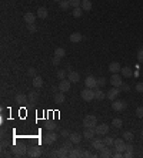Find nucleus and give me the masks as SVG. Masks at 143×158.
Segmentation results:
<instances>
[{"label":"nucleus","mask_w":143,"mask_h":158,"mask_svg":"<svg viewBox=\"0 0 143 158\" xmlns=\"http://www.w3.org/2000/svg\"><path fill=\"white\" fill-rule=\"evenodd\" d=\"M83 126H85V128H95V127L97 126V118H96V116H86L85 118H83Z\"/></svg>","instance_id":"f257e3e1"},{"label":"nucleus","mask_w":143,"mask_h":158,"mask_svg":"<svg viewBox=\"0 0 143 158\" xmlns=\"http://www.w3.org/2000/svg\"><path fill=\"white\" fill-rule=\"evenodd\" d=\"M126 107H127V103L123 101V100H117V98H116L115 101H112V108H113L115 111H117V113H119V111H123Z\"/></svg>","instance_id":"f03ea898"},{"label":"nucleus","mask_w":143,"mask_h":158,"mask_svg":"<svg viewBox=\"0 0 143 158\" xmlns=\"http://www.w3.org/2000/svg\"><path fill=\"white\" fill-rule=\"evenodd\" d=\"M56 140H57V134L53 133V131H49L47 134H44L43 135V144L46 145H50V144H53Z\"/></svg>","instance_id":"7ed1b4c3"},{"label":"nucleus","mask_w":143,"mask_h":158,"mask_svg":"<svg viewBox=\"0 0 143 158\" xmlns=\"http://www.w3.org/2000/svg\"><path fill=\"white\" fill-rule=\"evenodd\" d=\"M82 98L85 100V101H92L93 98H95V90L93 88H89V87H86L83 91H82Z\"/></svg>","instance_id":"20e7f679"},{"label":"nucleus","mask_w":143,"mask_h":158,"mask_svg":"<svg viewBox=\"0 0 143 158\" xmlns=\"http://www.w3.org/2000/svg\"><path fill=\"white\" fill-rule=\"evenodd\" d=\"M11 152L16 157H23L27 154V148H26V145H16V147L11 148Z\"/></svg>","instance_id":"39448f33"},{"label":"nucleus","mask_w":143,"mask_h":158,"mask_svg":"<svg viewBox=\"0 0 143 158\" xmlns=\"http://www.w3.org/2000/svg\"><path fill=\"white\" fill-rule=\"evenodd\" d=\"M122 93L120 87H113V88H110L109 91H107V94H106V97L109 98L110 101H115L116 98H117V95Z\"/></svg>","instance_id":"423d86ee"},{"label":"nucleus","mask_w":143,"mask_h":158,"mask_svg":"<svg viewBox=\"0 0 143 158\" xmlns=\"http://www.w3.org/2000/svg\"><path fill=\"white\" fill-rule=\"evenodd\" d=\"M70 87H72V81L69 80V78H65V80H60V84H59V90L62 91V93H67V91H70Z\"/></svg>","instance_id":"0eeeda50"},{"label":"nucleus","mask_w":143,"mask_h":158,"mask_svg":"<svg viewBox=\"0 0 143 158\" xmlns=\"http://www.w3.org/2000/svg\"><path fill=\"white\" fill-rule=\"evenodd\" d=\"M113 147L116 151H119V152H125V150H126V144H125V140L123 138H116L115 140V144H113Z\"/></svg>","instance_id":"6e6552de"},{"label":"nucleus","mask_w":143,"mask_h":158,"mask_svg":"<svg viewBox=\"0 0 143 158\" xmlns=\"http://www.w3.org/2000/svg\"><path fill=\"white\" fill-rule=\"evenodd\" d=\"M95 131L97 135H106L109 133V126L107 124H100V126H96L95 127Z\"/></svg>","instance_id":"1a4fd4ad"},{"label":"nucleus","mask_w":143,"mask_h":158,"mask_svg":"<svg viewBox=\"0 0 143 158\" xmlns=\"http://www.w3.org/2000/svg\"><path fill=\"white\" fill-rule=\"evenodd\" d=\"M85 85L89 88H96L97 87V78H95L93 75H88L85 80Z\"/></svg>","instance_id":"9d476101"},{"label":"nucleus","mask_w":143,"mask_h":158,"mask_svg":"<svg viewBox=\"0 0 143 158\" xmlns=\"http://www.w3.org/2000/svg\"><path fill=\"white\" fill-rule=\"evenodd\" d=\"M110 83H112V85L113 87H120L122 84H123V80H122V75H119V74H112V78H110Z\"/></svg>","instance_id":"9b49d317"},{"label":"nucleus","mask_w":143,"mask_h":158,"mask_svg":"<svg viewBox=\"0 0 143 158\" xmlns=\"http://www.w3.org/2000/svg\"><path fill=\"white\" fill-rule=\"evenodd\" d=\"M92 145H93V148H96V150H99V151L106 147V145H105V141H103V140H100V138H93Z\"/></svg>","instance_id":"f8f14e48"},{"label":"nucleus","mask_w":143,"mask_h":158,"mask_svg":"<svg viewBox=\"0 0 143 158\" xmlns=\"http://www.w3.org/2000/svg\"><path fill=\"white\" fill-rule=\"evenodd\" d=\"M40 154H42V151H40L39 147L27 148V155H29V157H40Z\"/></svg>","instance_id":"ddd939ff"},{"label":"nucleus","mask_w":143,"mask_h":158,"mask_svg":"<svg viewBox=\"0 0 143 158\" xmlns=\"http://www.w3.org/2000/svg\"><path fill=\"white\" fill-rule=\"evenodd\" d=\"M122 70V66L117 61H113V63H110L109 64V71L112 74H116V73H119Z\"/></svg>","instance_id":"4468645a"},{"label":"nucleus","mask_w":143,"mask_h":158,"mask_svg":"<svg viewBox=\"0 0 143 158\" xmlns=\"http://www.w3.org/2000/svg\"><path fill=\"white\" fill-rule=\"evenodd\" d=\"M23 19H24V21H26L27 24H32V23H34V20H36V14H33L32 11H27V13H24Z\"/></svg>","instance_id":"2eb2a0df"},{"label":"nucleus","mask_w":143,"mask_h":158,"mask_svg":"<svg viewBox=\"0 0 143 158\" xmlns=\"http://www.w3.org/2000/svg\"><path fill=\"white\" fill-rule=\"evenodd\" d=\"M14 101L17 103V104H26V103H29V97L24 94H17L14 97Z\"/></svg>","instance_id":"dca6fc26"},{"label":"nucleus","mask_w":143,"mask_h":158,"mask_svg":"<svg viewBox=\"0 0 143 158\" xmlns=\"http://www.w3.org/2000/svg\"><path fill=\"white\" fill-rule=\"evenodd\" d=\"M120 73H122V75H123V77H126V78H130V77L133 75L132 68H130L129 66H125V67H122Z\"/></svg>","instance_id":"f3484780"},{"label":"nucleus","mask_w":143,"mask_h":158,"mask_svg":"<svg viewBox=\"0 0 143 158\" xmlns=\"http://www.w3.org/2000/svg\"><path fill=\"white\" fill-rule=\"evenodd\" d=\"M69 148H66L65 145H62V147L57 150V157H60V158H66V157H69Z\"/></svg>","instance_id":"a211bd4d"},{"label":"nucleus","mask_w":143,"mask_h":158,"mask_svg":"<svg viewBox=\"0 0 143 158\" xmlns=\"http://www.w3.org/2000/svg\"><path fill=\"white\" fill-rule=\"evenodd\" d=\"M95 134H96L95 128H86V130L83 131V138H86V140H92V138L95 137Z\"/></svg>","instance_id":"6ab92c4d"},{"label":"nucleus","mask_w":143,"mask_h":158,"mask_svg":"<svg viewBox=\"0 0 143 158\" xmlns=\"http://www.w3.org/2000/svg\"><path fill=\"white\" fill-rule=\"evenodd\" d=\"M70 141L73 142V144H80V141H82V138H83V135H80L79 133H72L70 134Z\"/></svg>","instance_id":"aec40b11"},{"label":"nucleus","mask_w":143,"mask_h":158,"mask_svg":"<svg viewBox=\"0 0 143 158\" xmlns=\"http://www.w3.org/2000/svg\"><path fill=\"white\" fill-rule=\"evenodd\" d=\"M69 157L72 158H79V157H83V152L79 150V148H72L69 151Z\"/></svg>","instance_id":"412c9836"},{"label":"nucleus","mask_w":143,"mask_h":158,"mask_svg":"<svg viewBox=\"0 0 143 158\" xmlns=\"http://www.w3.org/2000/svg\"><path fill=\"white\" fill-rule=\"evenodd\" d=\"M93 90H95V98H96V100H100V101H102L103 98H106V94L100 90L99 85H97L96 88H93Z\"/></svg>","instance_id":"4be33fe9"},{"label":"nucleus","mask_w":143,"mask_h":158,"mask_svg":"<svg viewBox=\"0 0 143 158\" xmlns=\"http://www.w3.org/2000/svg\"><path fill=\"white\" fill-rule=\"evenodd\" d=\"M67 78H69L72 83H77V81L80 80V75H79V73H76V71H69Z\"/></svg>","instance_id":"5701e85b"},{"label":"nucleus","mask_w":143,"mask_h":158,"mask_svg":"<svg viewBox=\"0 0 143 158\" xmlns=\"http://www.w3.org/2000/svg\"><path fill=\"white\" fill-rule=\"evenodd\" d=\"M32 84H33L34 88H40L43 85V78L39 77V75H36V77H33V80H32Z\"/></svg>","instance_id":"b1692460"},{"label":"nucleus","mask_w":143,"mask_h":158,"mask_svg":"<svg viewBox=\"0 0 143 158\" xmlns=\"http://www.w3.org/2000/svg\"><path fill=\"white\" fill-rule=\"evenodd\" d=\"M82 39H83V37H82V34H80L79 32L70 34V42L72 43H80L82 42Z\"/></svg>","instance_id":"393cba45"},{"label":"nucleus","mask_w":143,"mask_h":158,"mask_svg":"<svg viewBox=\"0 0 143 158\" xmlns=\"http://www.w3.org/2000/svg\"><path fill=\"white\" fill-rule=\"evenodd\" d=\"M102 158H109V157H113V154H112V151H110V148L105 147L103 150H100V154H99Z\"/></svg>","instance_id":"a878e982"},{"label":"nucleus","mask_w":143,"mask_h":158,"mask_svg":"<svg viewBox=\"0 0 143 158\" xmlns=\"http://www.w3.org/2000/svg\"><path fill=\"white\" fill-rule=\"evenodd\" d=\"M27 97H29V103H30V104H36V103H37V100H39V95H37L36 91H30Z\"/></svg>","instance_id":"bb28decb"},{"label":"nucleus","mask_w":143,"mask_h":158,"mask_svg":"<svg viewBox=\"0 0 143 158\" xmlns=\"http://www.w3.org/2000/svg\"><path fill=\"white\" fill-rule=\"evenodd\" d=\"M83 11H90L92 10V1L90 0H82V6H80Z\"/></svg>","instance_id":"cd10ccee"},{"label":"nucleus","mask_w":143,"mask_h":158,"mask_svg":"<svg viewBox=\"0 0 143 158\" xmlns=\"http://www.w3.org/2000/svg\"><path fill=\"white\" fill-rule=\"evenodd\" d=\"M65 93H57V94H55V103H57V104H63L65 103Z\"/></svg>","instance_id":"c85d7f7f"},{"label":"nucleus","mask_w":143,"mask_h":158,"mask_svg":"<svg viewBox=\"0 0 143 158\" xmlns=\"http://www.w3.org/2000/svg\"><path fill=\"white\" fill-rule=\"evenodd\" d=\"M55 56L59 57V59H63L66 56V50L63 47H57V49H55Z\"/></svg>","instance_id":"c756f323"},{"label":"nucleus","mask_w":143,"mask_h":158,"mask_svg":"<svg viewBox=\"0 0 143 158\" xmlns=\"http://www.w3.org/2000/svg\"><path fill=\"white\" fill-rule=\"evenodd\" d=\"M133 137H134V134H133L132 131H125V133H123V140L127 141V142H132Z\"/></svg>","instance_id":"7c9ffc66"},{"label":"nucleus","mask_w":143,"mask_h":158,"mask_svg":"<svg viewBox=\"0 0 143 158\" xmlns=\"http://www.w3.org/2000/svg\"><path fill=\"white\" fill-rule=\"evenodd\" d=\"M37 17L46 19V17H47V9H46V7H39V9H37Z\"/></svg>","instance_id":"2f4dec72"},{"label":"nucleus","mask_w":143,"mask_h":158,"mask_svg":"<svg viewBox=\"0 0 143 158\" xmlns=\"http://www.w3.org/2000/svg\"><path fill=\"white\" fill-rule=\"evenodd\" d=\"M59 6H60V9H62V10H69V7H72L69 0H62V1L59 3Z\"/></svg>","instance_id":"473e14b6"},{"label":"nucleus","mask_w":143,"mask_h":158,"mask_svg":"<svg viewBox=\"0 0 143 158\" xmlns=\"http://www.w3.org/2000/svg\"><path fill=\"white\" fill-rule=\"evenodd\" d=\"M112 126L115 127V128H122L123 121H122L120 118H113V120H112Z\"/></svg>","instance_id":"72a5a7b5"},{"label":"nucleus","mask_w":143,"mask_h":158,"mask_svg":"<svg viewBox=\"0 0 143 158\" xmlns=\"http://www.w3.org/2000/svg\"><path fill=\"white\" fill-rule=\"evenodd\" d=\"M103 141H105V145H106V147H112V145L115 144V140L112 137H105Z\"/></svg>","instance_id":"f704fd0d"},{"label":"nucleus","mask_w":143,"mask_h":158,"mask_svg":"<svg viewBox=\"0 0 143 158\" xmlns=\"http://www.w3.org/2000/svg\"><path fill=\"white\" fill-rule=\"evenodd\" d=\"M82 13H83V9H82V7H75V9H73V16H75V17H80Z\"/></svg>","instance_id":"c9c22d12"},{"label":"nucleus","mask_w":143,"mask_h":158,"mask_svg":"<svg viewBox=\"0 0 143 158\" xmlns=\"http://www.w3.org/2000/svg\"><path fill=\"white\" fill-rule=\"evenodd\" d=\"M70 1V6L75 9V7H80L82 6V0H69Z\"/></svg>","instance_id":"e433bc0d"},{"label":"nucleus","mask_w":143,"mask_h":158,"mask_svg":"<svg viewBox=\"0 0 143 158\" xmlns=\"http://www.w3.org/2000/svg\"><path fill=\"white\" fill-rule=\"evenodd\" d=\"M57 78H59V80H65V78H66V71H65V70H59V71H57Z\"/></svg>","instance_id":"4c0bfd02"},{"label":"nucleus","mask_w":143,"mask_h":158,"mask_svg":"<svg viewBox=\"0 0 143 158\" xmlns=\"http://www.w3.org/2000/svg\"><path fill=\"white\" fill-rule=\"evenodd\" d=\"M27 30L32 33V34H34V33L37 32V27L34 26V23H32V24H27Z\"/></svg>","instance_id":"58836bf2"},{"label":"nucleus","mask_w":143,"mask_h":158,"mask_svg":"<svg viewBox=\"0 0 143 158\" xmlns=\"http://www.w3.org/2000/svg\"><path fill=\"white\" fill-rule=\"evenodd\" d=\"M106 80H107V78H105V77L97 78V85H99V87H103V85L106 84Z\"/></svg>","instance_id":"ea45409f"},{"label":"nucleus","mask_w":143,"mask_h":158,"mask_svg":"<svg viewBox=\"0 0 143 158\" xmlns=\"http://www.w3.org/2000/svg\"><path fill=\"white\" fill-rule=\"evenodd\" d=\"M136 116L139 118H143V107H137L136 108Z\"/></svg>","instance_id":"a19ab883"},{"label":"nucleus","mask_w":143,"mask_h":158,"mask_svg":"<svg viewBox=\"0 0 143 158\" xmlns=\"http://www.w3.org/2000/svg\"><path fill=\"white\" fill-rule=\"evenodd\" d=\"M70 134H72V133H69V130H62V131H60V135L65 137V138H69Z\"/></svg>","instance_id":"79ce46f5"},{"label":"nucleus","mask_w":143,"mask_h":158,"mask_svg":"<svg viewBox=\"0 0 143 158\" xmlns=\"http://www.w3.org/2000/svg\"><path fill=\"white\" fill-rule=\"evenodd\" d=\"M66 148H69V150H72V147H73V142L70 141V138H67L66 141H65V144H63Z\"/></svg>","instance_id":"37998d69"},{"label":"nucleus","mask_w":143,"mask_h":158,"mask_svg":"<svg viewBox=\"0 0 143 158\" xmlns=\"http://www.w3.org/2000/svg\"><path fill=\"white\" fill-rule=\"evenodd\" d=\"M46 128H47V130H49V131H55V128H56V124H53V123H47V124H46Z\"/></svg>","instance_id":"c03bdc74"},{"label":"nucleus","mask_w":143,"mask_h":158,"mask_svg":"<svg viewBox=\"0 0 143 158\" xmlns=\"http://www.w3.org/2000/svg\"><path fill=\"white\" fill-rule=\"evenodd\" d=\"M134 90L139 91V93H143V83H137L136 87H134Z\"/></svg>","instance_id":"a18cd8bd"},{"label":"nucleus","mask_w":143,"mask_h":158,"mask_svg":"<svg viewBox=\"0 0 143 158\" xmlns=\"http://www.w3.org/2000/svg\"><path fill=\"white\" fill-rule=\"evenodd\" d=\"M27 74H29V75H32V77H36V68L30 67V68L27 70Z\"/></svg>","instance_id":"49530a36"},{"label":"nucleus","mask_w":143,"mask_h":158,"mask_svg":"<svg viewBox=\"0 0 143 158\" xmlns=\"http://www.w3.org/2000/svg\"><path fill=\"white\" fill-rule=\"evenodd\" d=\"M123 157L132 158V157H133V151H125V152H123Z\"/></svg>","instance_id":"de8ad7c7"},{"label":"nucleus","mask_w":143,"mask_h":158,"mask_svg":"<svg viewBox=\"0 0 143 158\" xmlns=\"http://www.w3.org/2000/svg\"><path fill=\"white\" fill-rule=\"evenodd\" d=\"M52 63H53V66H59V64H60V59H59V57H53V60H52Z\"/></svg>","instance_id":"09e8293b"},{"label":"nucleus","mask_w":143,"mask_h":158,"mask_svg":"<svg viewBox=\"0 0 143 158\" xmlns=\"http://www.w3.org/2000/svg\"><path fill=\"white\" fill-rule=\"evenodd\" d=\"M120 90H122V91H129V90H130V87H129L127 84H125V83H123V84L120 85Z\"/></svg>","instance_id":"8fccbe9b"},{"label":"nucleus","mask_w":143,"mask_h":158,"mask_svg":"<svg viewBox=\"0 0 143 158\" xmlns=\"http://www.w3.org/2000/svg\"><path fill=\"white\" fill-rule=\"evenodd\" d=\"M137 60H139L140 63H143V49L139 53H137Z\"/></svg>","instance_id":"3c124183"},{"label":"nucleus","mask_w":143,"mask_h":158,"mask_svg":"<svg viewBox=\"0 0 143 158\" xmlns=\"http://www.w3.org/2000/svg\"><path fill=\"white\" fill-rule=\"evenodd\" d=\"M125 151H134V147L129 142V144H126V150H125Z\"/></svg>","instance_id":"603ef678"},{"label":"nucleus","mask_w":143,"mask_h":158,"mask_svg":"<svg viewBox=\"0 0 143 158\" xmlns=\"http://www.w3.org/2000/svg\"><path fill=\"white\" fill-rule=\"evenodd\" d=\"M113 157H115V158H120V157H123V152H119V151H116V152L113 154Z\"/></svg>","instance_id":"864d4df0"},{"label":"nucleus","mask_w":143,"mask_h":158,"mask_svg":"<svg viewBox=\"0 0 143 158\" xmlns=\"http://www.w3.org/2000/svg\"><path fill=\"white\" fill-rule=\"evenodd\" d=\"M83 157H88V158H90V157H95L92 152H89V151H86V152H83Z\"/></svg>","instance_id":"5fc2aeb1"},{"label":"nucleus","mask_w":143,"mask_h":158,"mask_svg":"<svg viewBox=\"0 0 143 158\" xmlns=\"http://www.w3.org/2000/svg\"><path fill=\"white\" fill-rule=\"evenodd\" d=\"M7 145H9V142H7V141H4V140H3V141H1V148H3V150H4V148L7 147Z\"/></svg>","instance_id":"6e6d98bb"},{"label":"nucleus","mask_w":143,"mask_h":158,"mask_svg":"<svg viewBox=\"0 0 143 158\" xmlns=\"http://www.w3.org/2000/svg\"><path fill=\"white\" fill-rule=\"evenodd\" d=\"M53 1H59V3H60V1H62V0H53Z\"/></svg>","instance_id":"4d7b16f0"},{"label":"nucleus","mask_w":143,"mask_h":158,"mask_svg":"<svg viewBox=\"0 0 143 158\" xmlns=\"http://www.w3.org/2000/svg\"><path fill=\"white\" fill-rule=\"evenodd\" d=\"M140 135H142V138H143V131H142V134H140Z\"/></svg>","instance_id":"13d9d810"}]
</instances>
